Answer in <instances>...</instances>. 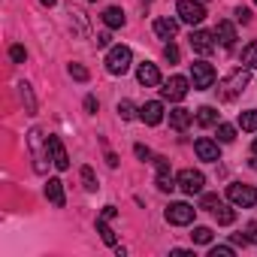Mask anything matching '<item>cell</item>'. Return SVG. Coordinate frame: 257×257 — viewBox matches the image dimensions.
Instances as JSON below:
<instances>
[{
    "mask_svg": "<svg viewBox=\"0 0 257 257\" xmlns=\"http://www.w3.org/2000/svg\"><path fill=\"white\" fill-rule=\"evenodd\" d=\"M212 215H215V221H218V224H233V221H236V212H233L230 206H224V203H221Z\"/></svg>",
    "mask_w": 257,
    "mask_h": 257,
    "instance_id": "obj_24",
    "label": "cell"
},
{
    "mask_svg": "<svg viewBox=\"0 0 257 257\" xmlns=\"http://www.w3.org/2000/svg\"><path fill=\"white\" fill-rule=\"evenodd\" d=\"M164 58H167V61H170V64H179V58H182V55H179V49H176V46H173V43H170V46H167V49H164Z\"/></svg>",
    "mask_w": 257,
    "mask_h": 257,
    "instance_id": "obj_35",
    "label": "cell"
},
{
    "mask_svg": "<svg viewBox=\"0 0 257 257\" xmlns=\"http://www.w3.org/2000/svg\"><path fill=\"white\" fill-rule=\"evenodd\" d=\"M109 40H112L109 34H100V37H97V46H100V49H106V46H109Z\"/></svg>",
    "mask_w": 257,
    "mask_h": 257,
    "instance_id": "obj_40",
    "label": "cell"
},
{
    "mask_svg": "<svg viewBox=\"0 0 257 257\" xmlns=\"http://www.w3.org/2000/svg\"><path fill=\"white\" fill-rule=\"evenodd\" d=\"M248 82H251V70L245 67V70H233L221 85H218V97L224 100V103H230V100H236L245 88H248Z\"/></svg>",
    "mask_w": 257,
    "mask_h": 257,
    "instance_id": "obj_2",
    "label": "cell"
},
{
    "mask_svg": "<svg viewBox=\"0 0 257 257\" xmlns=\"http://www.w3.org/2000/svg\"><path fill=\"white\" fill-rule=\"evenodd\" d=\"M134 152H137V158H143V161H149V158H152V152H149L146 146H137Z\"/></svg>",
    "mask_w": 257,
    "mask_h": 257,
    "instance_id": "obj_38",
    "label": "cell"
},
{
    "mask_svg": "<svg viewBox=\"0 0 257 257\" xmlns=\"http://www.w3.org/2000/svg\"><path fill=\"white\" fill-rule=\"evenodd\" d=\"M137 79H140V85H146V88L161 85V70H158V64H152V61L140 64V67H137Z\"/></svg>",
    "mask_w": 257,
    "mask_h": 257,
    "instance_id": "obj_11",
    "label": "cell"
},
{
    "mask_svg": "<svg viewBox=\"0 0 257 257\" xmlns=\"http://www.w3.org/2000/svg\"><path fill=\"white\" fill-rule=\"evenodd\" d=\"M194 215H197V209L188 203H170V209H167V221L176 227H188L194 221Z\"/></svg>",
    "mask_w": 257,
    "mask_h": 257,
    "instance_id": "obj_9",
    "label": "cell"
},
{
    "mask_svg": "<svg viewBox=\"0 0 257 257\" xmlns=\"http://www.w3.org/2000/svg\"><path fill=\"white\" fill-rule=\"evenodd\" d=\"M85 109H88V112H97V100H94V97H85Z\"/></svg>",
    "mask_w": 257,
    "mask_h": 257,
    "instance_id": "obj_41",
    "label": "cell"
},
{
    "mask_svg": "<svg viewBox=\"0 0 257 257\" xmlns=\"http://www.w3.org/2000/svg\"><path fill=\"white\" fill-rule=\"evenodd\" d=\"M40 4H43V7H55V4H58V0H40Z\"/></svg>",
    "mask_w": 257,
    "mask_h": 257,
    "instance_id": "obj_42",
    "label": "cell"
},
{
    "mask_svg": "<svg viewBox=\"0 0 257 257\" xmlns=\"http://www.w3.org/2000/svg\"><path fill=\"white\" fill-rule=\"evenodd\" d=\"M140 118L146 121V124H161L164 121V103H158V100H149V103H143L140 106Z\"/></svg>",
    "mask_w": 257,
    "mask_h": 257,
    "instance_id": "obj_13",
    "label": "cell"
},
{
    "mask_svg": "<svg viewBox=\"0 0 257 257\" xmlns=\"http://www.w3.org/2000/svg\"><path fill=\"white\" fill-rule=\"evenodd\" d=\"M82 182H85V191H97V179L91 167H82Z\"/></svg>",
    "mask_w": 257,
    "mask_h": 257,
    "instance_id": "obj_31",
    "label": "cell"
},
{
    "mask_svg": "<svg viewBox=\"0 0 257 257\" xmlns=\"http://www.w3.org/2000/svg\"><path fill=\"white\" fill-rule=\"evenodd\" d=\"M254 4H257V0H254Z\"/></svg>",
    "mask_w": 257,
    "mask_h": 257,
    "instance_id": "obj_47",
    "label": "cell"
},
{
    "mask_svg": "<svg viewBox=\"0 0 257 257\" xmlns=\"http://www.w3.org/2000/svg\"><path fill=\"white\" fill-rule=\"evenodd\" d=\"M197 124L200 127H218V109L215 106H200L197 109Z\"/></svg>",
    "mask_w": 257,
    "mask_h": 257,
    "instance_id": "obj_20",
    "label": "cell"
},
{
    "mask_svg": "<svg viewBox=\"0 0 257 257\" xmlns=\"http://www.w3.org/2000/svg\"><path fill=\"white\" fill-rule=\"evenodd\" d=\"M143 4H152V0H143Z\"/></svg>",
    "mask_w": 257,
    "mask_h": 257,
    "instance_id": "obj_45",
    "label": "cell"
},
{
    "mask_svg": "<svg viewBox=\"0 0 257 257\" xmlns=\"http://www.w3.org/2000/svg\"><path fill=\"white\" fill-rule=\"evenodd\" d=\"M94 4H97V0H94Z\"/></svg>",
    "mask_w": 257,
    "mask_h": 257,
    "instance_id": "obj_46",
    "label": "cell"
},
{
    "mask_svg": "<svg viewBox=\"0 0 257 257\" xmlns=\"http://www.w3.org/2000/svg\"><path fill=\"white\" fill-rule=\"evenodd\" d=\"M137 112H140V109H137V106H134L131 100H121V103H118V115H121L124 121H131V118H137Z\"/></svg>",
    "mask_w": 257,
    "mask_h": 257,
    "instance_id": "obj_28",
    "label": "cell"
},
{
    "mask_svg": "<svg viewBox=\"0 0 257 257\" xmlns=\"http://www.w3.org/2000/svg\"><path fill=\"white\" fill-rule=\"evenodd\" d=\"M19 88H22V100H25L28 112H37V100H34V94H31V85H28V82H22Z\"/></svg>",
    "mask_w": 257,
    "mask_h": 257,
    "instance_id": "obj_29",
    "label": "cell"
},
{
    "mask_svg": "<svg viewBox=\"0 0 257 257\" xmlns=\"http://www.w3.org/2000/svg\"><path fill=\"white\" fill-rule=\"evenodd\" d=\"M155 164H158V188H161V191L179 188V182H176L173 173H170V161H167V158H155Z\"/></svg>",
    "mask_w": 257,
    "mask_h": 257,
    "instance_id": "obj_15",
    "label": "cell"
},
{
    "mask_svg": "<svg viewBox=\"0 0 257 257\" xmlns=\"http://www.w3.org/2000/svg\"><path fill=\"white\" fill-rule=\"evenodd\" d=\"M215 31H194L191 34V49L197 52V55H212L215 52Z\"/></svg>",
    "mask_w": 257,
    "mask_h": 257,
    "instance_id": "obj_10",
    "label": "cell"
},
{
    "mask_svg": "<svg viewBox=\"0 0 257 257\" xmlns=\"http://www.w3.org/2000/svg\"><path fill=\"white\" fill-rule=\"evenodd\" d=\"M103 25H106L109 31H115V28H124V13H121L118 7H109V10L103 13Z\"/></svg>",
    "mask_w": 257,
    "mask_h": 257,
    "instance_id": "obj_21",
    "label": "cell"
},
{
    "mask_svg": "<svg viewBox=\"0 0 257 257\" xmlns=\"http://www.w3.org/2000/svg\"><path fill=\"white\" fill-rule=\"evenodd\" d=\"M176 13H179V22H185V25H200V22L206 19L203 0H179Z\"/></svg>",
    "mask_w": 257,
    "mask_h": 257,
    "instance_id": "obj_6",
    "label": "cell"
},
{
    "mask_svg": "<svg viewBox=\"0 0 257 257\" xmlns=\"http://www.w3.org/2000/svg\"><path fill=\"white\" fill-rule=\"evenodd\" d=\"M176 182H179V188L185 191V194H203V185H206V176L200 173V170H182L179 176H176Z\"/></svg>",
    "mask_w": 257,
    "mask_h": 257,
    "instance_id": "obj_8",
    "label": "cell"
},
{
    "mask_svg": "<svg viewBox=\"0 0 257 257\" xmlns=\"http://www.w3.org/2000/svg\"><path fill=\"white\" fill-rule=\"evenodd\" d=\"M215 37H218V43H221L224 49H233V43H236V28H233L230 22H218Z\"/></svg>",
    "mask_w": 257,
    "mask_h": 257,
    "instance_id": "obj_18",
    "label": "cell"
},
{
    "mask_svg": "<svg viewBox=\"0 0 257 257\" xmlns=\"http://www.w3.org/2000/svg\"><path fill=\"white\" fill-rule=\"evenodd\" d=\"M155 34L161 40H173L179 34V19H155Z\"/></svg>",
    "mask_w": 257,
    "mask_h": 257,
    "instance_id": "obj_17",
    "label": "cell"
},
{
    "mask_svg": "<svg viewBox=\"0 0 257 257\" xmlns=\"http://www.w3.org/2000/svg\"><path fill=\"white\" fill-rule=\"evenodd\" d=\"M236 22H242V25H248V22H251V10H245V7H239V10H236Z\"/></svg>",
    "mask_w": 257,
    "mask_h": 257,
    "instance_id": "obj_37",
    "label": "cell"
},
{
    "mask_svg": "<svg viewBox=\"0 0 257 257\" xmlns=\"http://www.w3.org/2000/svg\"><path fill=\"white\" fill-rule=\"evenodd\" d=\"M70 76H73L76 82H88V70H85L82 64H70Z\"/></svg>",
    "mask_w": 257,
    "mask_h": 257,
    "instance_id": "obj_32",
    "label": "cell"
},
{
    "mask_svg": "<svg viewBox=\"0 0 257 257\" xmlns=\"http://www.w3.org/2000/svg\"><path fill=\"white\" fill-rule=\"evenodd\" d=\"M46 197H49V203H52V206L64 209V206H67V197H64V182H61V179H49V182H46Z\"/></svg>",
    "mask_w": 257,
    "mask_h": 257,
    "instance_id": "obj_16",
    "label": "cell"
},
{
    "mask_svg": "<svg viewBox=\"0 0 257 257\" xmlns=\"http://www.w3.org/2000/svg\"><path fill=\"white\" fill-rule=\"evenodd\" d=\"M251 149H254V155H257V137H254V146H251Z\"/></svg>",
    "mask_w": 257,
    "mask_h": 257,
    "instance_id": "obj_44",
    "label": "cell"
},
{
    "mask_svg": "<svg viewBox=\"0 0 257 257\" xmlns=\"http://www.w3.org/2000/svg\"><path fill=\"white\" fill-rule=\"evenodd\" d=\"M191 121H194V112H191V109H182V106H179V109L170 112V124L176 127V131H188Z\"/></svg>",
    "mask_w": 257,
    "mask_h": 257,
    "instance_id": "obj_19",
    "label": "cell"
},
{
    "mask_svg": "<svg viewBox=\"0 0 257 257\" xmlns=\"http://www.w3.org/2000/svg\"><path fill=\"white\" fill-rule=\"evenodd\" d=\"M194 152H197V158H200V161H209V164H215V161L221 158L218 143H215V140H206V137L194 143Z\"/></svg>",
    "mask_w": 257,
    "mask_h": 257,
    "instance_id": "obj_14",
    "label": "cell"
},
{
    "mask_svg": "<svg viewBox=\"0 0 257 257\" xmlns=\"http://www.w3.org/2000/svg\"><path fill=\"white\" fill-rule=\"evenodd\" d=\"M28 146H31V155H34V170L43 176L49 170V161H52V155H49V137L40 131V127H34V131L28 134Z\"/></svg>",
    "mask_w": 257,
    "mask_h": 257,
    "instance_id": "obj_1",
    "label": "cell"
},
{
    "mask_svg": "<svg viewBox=\"0 0 257 257\" xmlns=\"http://www.w3.org/2000/svg\"><path fill=\"white\" fill-rule=\"evenodd\" d=\"M215 67L212 64H206V61H194L191 64V85L197 88V91H209L212 85H215Z\"/></svg>",
    "mask_w": 257,
    "mask_h": 257,
    "instance_id": "obj_5",
    "label": "cell"
},
{
    "mask_svg": "<svg viewBox=\"0 0 257 257\" xmlns=\"http://www.w3.org/2000/svg\"><path fill=\"white\" fill-rule=\"evenodd\" d=\"M188 88H191V82H188L185 76H173V79H167V82H164L161 97H164V100H170V103H179V100H185V97H188Z\"/></svg>",
    "mask_w": 257,
    "mask_h": 257,
    "instance_id": "obj_7",
    "label": "cell"
},
{
    "mask_svg": "<svg viewBox=\"0 0 257 257\" xmlns=\"http://www.w3.org/2000/svg\"><path fill=\"white\" fill-rule=\"evenodd\" d=\"M227 200H230L233 206L251 209V206H257V188H254V185H242V182H233V185L227 188Z\"/></svg>",
    "mask_w": 257,
    "mask_h": 257,
    "instance_id": "obj_4",
    "label": "cell"
},
{
    "mask_svg": "<svg viewBox=\"0 0 257 257\" xmlns=\"http://www.w3.org/2000/svg\"><path fill=\"white\" fill-rule=\"evenodd\" d=\"M191 239H194V245H209L212 242V230L209 227H194Z\"/></svg>",
    "mask_w": 257,
    "mask_h": 257,
    "instance_id": "obj_27",
    "label": "cell"
},
{
    "mask_svg": "<svg viewBox=\"0 0 257 257\" xmlns=\"http://www.w3.org/2000/svg\"><path fill=\"white\" fill-rule=\"evenodd\" d=\"M10 58H13L16 64H25V58H28V52H25V46H13V49H10Z\"/></svg>",
    "mask_w": 257,
    "mask_h": 257,
    "instance_id": "obj_33",
    "label": "cell"
},
{
    "mask_svg": "<svg viewBox=\"0 0 257 257\" xmlns=\"http://www.w3.org/2000/svg\"><path fill=\"white\" fill-rule=\"evenodd\" d=\"M245 239H248L251 245H257V221H251V224L245 227Z\"/></svg>",
    "mask_w": 257,
    "mask_h": 257,
    "instance_id": "obj_36",
    "label": "cell"
},
{
    "mask_svg": "<svg viewBox=\"0 0 257 257\" xmlns=\"http://www.w3.org/2000/svg\"><path fill=\"white\" fill-rule=\"evenodd\" d=\"M115 215H118V209H115V206H106V209H103V215H100V218H106V221H112V218H115Z\"/></svg>",
    "mask_w": 257,
    "mask_h": 257,
    "instance_id": "obj_39",
    "label": "cell"
},
{
    "mask_svg": "<svg viewBox=\"0 0 257 257\" xmlns=\"http://www.w3.org/2000/svg\"><path fill=\"white\" fill-rule=\"evenodd\" d=\"M239 127L242 131H257V109H248L239 115Z\"/></svg>",
    "mask_w": 257,
    "mask_h": 257,
    "instance_id": "obj_25",
    "label": "cell"
},
{
    "mask_svg": "<svg viewBox=\"0 0 257 257\" xmlns=\"http://www.w3.org/2000/svg\"><path fill=\"white\" fill-rule=\"evenodd\" d=\"M131 64H134V52L127 49V46H112V49H109V55H106V70H109L112 76H124L127 70H131Z\"/></svg>",
    "mask_w": 257,
    "mask_h": 257,
    "instance_id": "obj_3",
    "label": "cell"
},
{
    "mask_svg": "<svg viewBox=\"0 0 257 257\" xmlns=\"http://www.w3.org/2000/svg\"><path fill=\"white\" fill-rule=\"evenodd\" d=\"M49 155H52V164L58 170H70V155H67V149L58 137H49Z\"/></svg>",
    "mask_w": 257,
    "mask_h": 257,
    "instance_id": "obj_12",
    "label": "cell"
},
{
    "mask_svg": "<svg viewBox=\"0 0 257 257\" xmlns=\"http://www.w3.org/2000/svg\"><path fill=\"white\" fill-rule=\"evenodd\" d=\"M242 64H245L248 70H257V40L242 49Z\"/></svg>",
    "mask_w": 257,
    "mask_h": 257,
    "instance_id": "obj_23",
    "label": "cell"
},
{
    "mask_svg": "<svg viewBox=\"0 0 257 257\" xmlns=\"http://www.w3.org/2000/svg\"><path fill=\"white\" fill-rule=\"evenodd\" d=\"M209 257H233V248H230V245H215V248L209 251Z\"/></svg>",
    "mask_w": 257,
    "mask_h": 257,
    "instance_id": "obj_34",
    "label": "cell"
},
{
    "mask_svg": "<svg viewBox=\"0 0 257 257\" xmlns=\"http://www.w3.org/2000/svg\"><path fill=\"white\" fill-rule=\"evenodd\" d=\"M97 233H100V239H103L106 245H115V242H118V239H115V230L109 227L106 218H97Z\"/></svg>",
    "mask_w": 257,
    "mask_h": 257,
    "instance_id": "obj_22",
    "label": "cell"
},
{
    "mask_svg": "<svg viewBox=\"0 0 257 257\" xmlns=\"http://www.w3.org/2000/svg\"><path fill=\"white\" fill-rule=\"evenodd\" d=\"M233 140H236V127L218 121V143H233Z\"/></svg>",
    "mask_w": 257,
    "mask_h": 257,
    "instance_id": "obj_26",
    "label": "cell"
},
{
    "mask_svg": "<svg viewBox=\"0 0 257 257\" xmlns=\"http://www.w3.org/2000/svg\"><path fill=\"white\" fill-rule=\"evenodd\" d=\"M221 206V197L218 194H203V200H200V209H206V212H215Z\"/></svg>",
    "mask_w": 257,
    "mask_h": 257,
    "instance_id": "obj_30",
    "label": "cell"
},
{
    "mask_svg": "<svg viewBox=\"0 0 257 257\" xmlns=\"http://www.w3.org/2000/svg\"><path fill=\"white\" fill-rule=\"evenodd\" d=\"M251 170H257V155H254V158H251Z\"/></svg>",
    "mask_w": 257,
    "mask_h": 257,
    "instance_id": "obj_43",
    "label": "cell"
}]
</instances>
